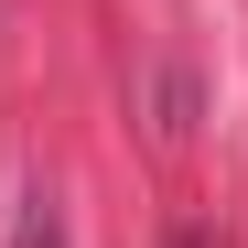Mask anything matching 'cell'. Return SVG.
<instances>
[{"instance_id": "6da1fadb", "label": "cell", "mask_w": 248, "mask_h": 248, "mask_svg": "<svg viewBox=\"0 0 248 248\" xmlns=\"http://www.w3.org/2000/svg\"><path fill=\"white\" fill-rule=\"evenodd\" d=\"M11 248H65V227H54V205H44V194L22 205V237H11Z\"/></svg>"}]
</instances>
